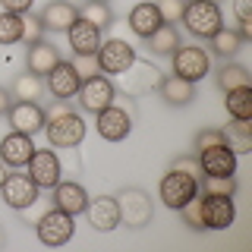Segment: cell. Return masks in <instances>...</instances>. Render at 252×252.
Returning <instances> with one entry per match:
<instances>
[{"instance_id": "6da1fadb", "label": "cell", "mask_w": 252, "mask_h": 252, "mask_svg": "<svg viewBox=\"0 0 252 252\" xmlns=\"http://www.w3.org/2000/svg\"><path fill=\"white\" fill-rule=\"evenodd\" d=\"M114 199H117V208H120V224H126L129 230H142V227L152 224L155 205H152V195H148L145 189L123 186Z\"/></svg>"}, {"instance_id": "7a4b0ae2", "label": "cell", "mask_w": 252, "mask_h": 252, "mask_svg": "<svg viewBox=\"0 0 252 252\" xmlns=\"http://www.w3.org/2000/svg\"><path fill=\"white\" fill-rule=\"evenodd\" d=\"M161 69L152 66L148 60H132L129 66L123 69V73H117V92H123L126 98H142V94H152L158 92V85H161Z\"/></svg>"}, {"instance_id": "3957f363", "label": "cell", "mask_w": 252, "mask_h": 252, "mask_svg": "<svg viewBox=\"0 0 252 252\" xmlns=\"http://www.w3.org/2000/svg\"><path fill=\"white\" fill-rule=\"evenodd\" d=\"M180 22H183L186 32L195 35V38H211L220 26H224L220 6L211 3V0H186V10H183V19Z\"/></svg>"}, {"instance_id": "277c9868", "label": "cell", "mask_w": 252, "mask_h": 252, "mask_svg": "<svg viewBox=\"0 0 252 252\" xmlns=\"http://www.w3.org/2000/svg\"><path fill=\"white\" fill-rule=\"evenodd\" d=\"M73 215H66V211H60L57 205H51V208L44 211L41 218L35 220V233L38 240L44 243V246H63V243L73 240Z\"/></svg>"}, {"instance_id": "5b68a950", "label": "cell", "mask_w": 252, "mask_h": 252, "mask_svg": "<svg viewBox=\"0 0 252 252\" xmlns=\"http://www.w3.org/2000/svg\"><path fill=\"white\" fill-rule=\"evenodd\" d=\"M44 132H47V145L76 148V145H82V139H85V120H82V114L69 110V114L57 117V120H47Z\"/></svg>"}, {"instance_id": "8992f818", "label": "cell", "mask_w": 252, "mask_h": 252, "mask_svg": "<svg viewBox=\"0 0 252 252\" xmlns=\"http://www.w3.org/2000/svg\"><path fill=\"white\" fill-rule=\"evenodd\" d=\"M161 202L167 205V208H173V211H180L183 205L192 199V195H199V180L195 177H189V173H183V170H167L161 177Z\"/></svg>"}, {"instance_id": "52a82bcc", "label": "cell", "mask_w": 252, "mask_h": 252, "mask_svg": "<svg viewBox=\"0 0 252 252\" xmlns=\"http://www.w3.org/2000/svg\"><path fill=\"white\" fill-rule=\"evenodd\" d=\"M170 60H173V76H180V79H189V82H199L202 76H208V69H211V57H208V51L199 44H180L177 51L170 54Z\"/></svg>"}, {"instance_id": "ba28073f", "label": "cell", "mask_w": 252, "mask_h": 252, "mask_svg": "<svg viewBox=\"0 0 252 252\" xmlns=\"http://www.w3.org/2000/svg\"><path fill=\"white\" fill-rule=\"evenodd\" d=\"M38 192H41V189H38V183L29 177V173H22V170L6 173L3 183H0V195H3V202L10 205L13 211L29 208V205L38 199Z\"/></svg>"}, {"instance_id": "9c48e42d", "label": "cell", "mask_w": 252, "mask_h": 252, "mask_svg": "<svg viewBox=\"0 0 252 252\" xmlns=\"http://www.w3.org/2000/svg\"><path fill=\"white\" fill-rule=\"evenodd\" d=\"M76 98H79V107H82L85 114H101L104 107H110V104H114V98H117V89H114V82H107V79L98 73V76L85 79V82L79 85Z\"/></svg>"}, {"instance_id": "30bf717a", "label": "cell", "mask_w": 252, "mask_h": 252, "mask_svg": "<svg viewBox=\"0 0 252 252\" xmlns=\"http://www.w3.org/2000/svg\"><path fill=\"white\" fill-rule=\"evenodd\" d=\"M26 167H29V177L38 183V189H47V192L63 180V164L51 148H35Z\"/></svg>"}, {"instance_id": "8fae6325", "label": "cell", "mask_w": 252, "mask_h": 252, "mask_svg": "<svg viewBox=\"0 0 252 252\" xmlns=\"http://www.w3.org/2000/svg\"><path fill=\"white\" fill-rule=\"evenodd\" d=\"M94 57H98L101 73L117 76V73H123V69L136 60V47H132L129 41H123V38H107V41H101Z\"/></svg>"}, {"instance_id": "7c38bea8", "label": "cell", "mask_w": 252, "mask_h": 252, "mask_svg": "<svg viewBox=\"0 0 252 252\" xmlns=\"http://www.w3.org/2000/svg\"><path fill=\"white\" fill-rule=\"evenodd\" d=\"M82 215L89 218V227L98 233H110L120 227V208H117L114 195H94V199H89Z\"/></svg>"}, {"instance_id": "4fadbf2b", "label": "cell", "mask_w": 252, "mask_h": 252, "mask_svg": "<svg viewBox=\"0 0 252 252\" xmlns=\"http://www.w3.org/2000/svg\"><path fill=\"white\" fill-rule=\"evenodd\" d=\"M236 218L233 195H202V220L205 230H227Z\"/></svg>"}, {"instance_id": "5bb4252c", "label": "cell", "mask_w": 252, "mask_h": 252, "mask_svg": "<svg viewBox=\"0 0 252 252\" xmlns=\"http://www.w3.org/2000/svg\"><path fill=\"white\" fill-rule=\"evenodd\" d=\"M94 117H98V120H94V129H98V136L107 139V142H123L132 132V117L126 114L123 107H117V104L104 107Z\"/></svg>"}, {"instance_id": "9a60e30c", "label": "cell", "mask_w": 252, "mask_h": 252, "mask_svg": "<svg viewBox=\"0 0 252 252\" xmlns=\"http://www.w3.org/2000/svg\"><path fill=\"white\" fill-rule=\"evenodd\" d=\"M6 120L16 132H29V136H35V132L44 129V107L35 104V101H13V107L6 110Z\"/></svg>"}, {"instance_id": "2e32d148", "label": "cell", "mask_w": 252, "mask_h": 252, "mask_svg": "<svg viewBox=\"0 0 252 252\" xmlns=\"http://www.w3.org/2000/svg\"><path fill=\"white\" fill-rule=\"evenodd\" d=\"M47 82H44V89L54 94V98H60V101H69V98H76V92H79V85H82V79L76 76V69H73V63L69 60H60L57 66L51 69V73L44 76Z\"/></svg>"}, {"instance_id": "e0dca14e", "label": "cell", "mask_w": 252, "mask_h": 252, "mask_svg": "<svg viewBox=\"0 0 252 252\" xmlns=\"http://www.w3.org/2000/svg\"><path fill=\"white\" fill-rule=\"evenodd\" d=\"M51 202L57 205L60 211H66V215H82L85 205H89V192H85L82 183H76V180H60L57 186L51 189Z\"/></svg>"}, {"instance_id": "ac0fdd59", "label": "cell", "mask_w": 252, "mask_h": 252, "mask_svg": "<svg viewBox=\"0 0 252 252\" xmlns=\"http://www.w3.org/2000/svg\"><path fill=\"white\" fill-rule=\"evenodd\" d=\"M199 164L205 177H233L236 173V152L230 145H215L199 152Z\"/></svg>"}, {"instance_id": "d6986e66", "label": "cell", "mask_w": 252, "mask_h": 252, "mask_svg": "<svg viewBox=\"0 0 252 252\" xmlns=\"http://www.w3.org/2000/svg\"><path fill=\"white\" fill-rule=\"evenodd\" d=\"M32 152H35V142L29 132H10V136L0 139V161L10 164V167H26Z\"/></svg>"}, {"instance_id": "ffe728a7", "label": "cell", "mask_w": 252, "mask_h": 252, "mask_svg": "<svg viewBox=\"0 0 252 252\" xmlns=\"http://www.w3.org/2000/svg\"><path fill=\"white\" fill-rule=\"evenodd\" d=\"M38 16H41L44 32H66L79 19V6L73 0H47V6Z\"/></svg>"}, {"instance_id": "44dd1931", "label": "cell", "mask_w": 252, "mask_h": 252, "mask_svg": "<svg viewBox=\"0 0 252 252\" xmlns=\"http://www.w3.org/2000/svg\"><path fill=\"white\" fill-rule=\"evenodd\" d=\"M63 57H60V51H57V44H51V41H35V44H29V51H26V69L29 73H35V76H47L54 66H57Z\"/></svg>"}, {"instance_id": "7402d4cb", "label": "cell", "mask_w": 252, "mask_h": 252, "mask_svg": "<svg viewBox=\"0 0 252 252\" xmlns=\"http://www.w3.org/2000/svg\"><path fill=\"white\" fill-rule=\"evenodd\" d=\"M158 94L167 107H186L195 101V82L189 79H180V76H164L161 85H158Z\"/></svg>"}, {"instance_id": "603a6c76", "label": "cell", "mask_w": 252, "mask_h": 252, "mask_svg": "<svg viewBox=\"0 0 252 252\" xmlns=\"http://www.w3.org/2000/svg\"><path fill=\"white\" fill-rule=\"evenodd\" d=\"M66 38H69L73 54H98V47H101V29L89 26L85 19H76L66 29Z\"/></svg>"}, {"instance_id": "cb8c5ba5", "label": "cell", "mask_w": 252, "mask_h": 252, "mask_svg": "<svg viewBox=\"0 0 252 252\" xmlns=\"http://www.w3.org/2000/svg\"><path fill=\"white\" fill-rule=\"evenodd\" d=\"M158 26H164V22H161V13H158L155 3H136L129 10V29L136 32L142 41H145L152 32H158Z\"/></svg>"}, {"instance_id": "d4e9b609", "label": "cell", "mask_w": 252, "mask_h": 252, "mask_svg": "<svg viewBox=\"0 0 252 252\" xmlns=\"http://www.w3.org/2000/svg\"><path fill=\"white\" fill-rule=\"evenodd\" d=\"M215 82H218V89L220 92H233V89H252V76H249V69L243 66V63H233V60H227L224 66H218V73H215Z\"/></svg>"}, {"instance_id": "484cf974", "label": "cell", "mask_w": 252, "mask_h": 252, "mask_svg": "<svg viewBox=\"0 0 252 252\" xmlns=\"http://www.w3.org/2000/svg\"><path fill=\"white\" fill-rule=\"evenodd\" d=\"M44 92H47L44 89V79L35 76V73H29V69H26V73H19V76L13 79V85H10L13 101H35V104H38V101L44 98Z\"/></svg>"}, {"instance_id": "4316f807", "label": "cell", "mask_w": 252, "mask_h": 252, "mask_svg": "<svg viewBox=\"0 0 252 252\" xmlns=\"http://www.w3.org/2000/svg\"><path fill=\"white\" fill-rule=\"evenodd\" d=\"M243 44H246V41L240 38L236 29H224V26H220L215 35L208 38V54H218V57H224V60H233L236 54H240Z\"/></svg>"}, {"instance_id": "83f0119b", "label": "cell", "mask_w": 252, "mask_h": 252, "mask_svg": "<svg viewBox=\"0 0 252 252\" xmlns=\"http://www.w3.org/2000/svg\"><path fill=\"white\" fill-rule=\"evenodd\" d=\"M145 47L152 54H158V57H170V54L180 47L177 26H158V32H152V35L145 38Z\"/></svg>"}, {"instance_id": "f1b7e54d", "label": "cell", "mask_w": 252, "mask_h": 252, "mask_svg": "<svg viewBox=\"0 0 252 252\" xmlns=\"http://www.w3.org/2000/svg\"><path fill=\"white\" fill-rule=\"evenodd\" d=\"M79 19H85L89 26L101 29V32H107L114 26V13H110V6L104 0H85V3L79 6Z\"/></svg>"}, {"instance_id": "f546056e", "label": "cell", "mask_w": 252, "mask_h": 252, "mask_svg": "<svg viewBox=\"0 0 252 252\" xmlns=\"http://www.w3.org/2000/svg\"><path fill=\"white\" fill-rule=\"evenodd\" d=\"M224 132H227V145L236 155L252 152V120H230V126Z\"/></svg>"}, {"instance_id": "4dcf8cb0", "label": "cell", "mask_w": 252, "mask_h": 252, "mask_svg": "<svg viewBox=\"0 0 252 252\" xmlns=\"http://www.w3.org/2000/svg\"><path fill=\"white\" fill-rule=\"evenodd\" d=\"M230 120H252V89H233L224 101Z\"/></svg>"}, {"instance_id": "1f68e13d", "label": "cell", "mask_w": 252, "mask_h": 252, "mask_svg": "<svg viewBox=\"0 0 252 252\" xmlns=\"http://www.w3.org/2000/svg\"><path fill=\"white\" fill-rule=\"evenodd\" d=\"M22 41V16L19 13H0V44H19Z\"/></svg>"}, {"instance_id": "d6a6232c", "label": "cell", "mask_w": 252, "mask_h": 252, "mask_svg": "<svg viewBox=\"0 0 252 252\" xmlns=\"http://www.w3.org/2000/svg\"><path fill=\"white\" fill-rule=\"evenodd\" d=\"M240 183L233 177H202L199 180V192L202 195H233Z\"/></svg>"}, {"instance_id": "836d02e7", "label": "cell", "mask_w": 252, "mask_h": 252, "mask_svg": "<svg viewBox=\"0 0 252 252\" xmlns=\"http://www.w3.org/2000/svg\"><path fill=\"white\" fill-rule=\"evenodd\" d=\"M180 218H183V224L189 230H205V220H202V192L192 195L183 208H180Z\"/></svg>"}, {"instance_id": "e575fe53", "label": "cell", "mask_w": 252, "mask_h": 252, "mask_svg": "<svg viewBox=\"0 0 252 252\" xmlns=\"http://www.w3.org/2000/svg\"><path fill=\"white\" fill-rule=\"evenodd\" d=\"M215 145H227V132L220 126H205V129L195 132V155L205 152V148H215Z\"/></svg>"}, {"instance_id": "d590c367", "label": "cell", "mask_w": 252, "mask_h": 252, "mask_svg": "<svg viewBox=\"0 0 252 252\" xmlns=\"http://www.w3.org/2000/svg\"><path fill=\"white\" fill-rule=\"evenodd\" d=\"M158 13H161V22L164 26H177L183 19V10H186V0H155Z\"/></svg>"}, {"instance_id": "8d00e7d4", "label": "cell", "mask_w": 252, "mask_h": 252, "mask_svg": "<svg viewBox=\"0 0 252 252\" xmlns=\"http://www.w3.org/2000/svg\"><path fill=\"white\" fill-rule=\"evenodd\" d=\"M73 69H76V76L82 79H92V76H98L101 73V66H98V57H94V54H73Z\"/></svg>"}, {"instance_id": "74e56055", "label": "cell", "mask_w": 252, "mask_h": 252, "mask_svg": "<svg viewBox=\"0 0 252 252\" xmlns=\"http://www.w3.org/2000/svg\"><path fill=\"white\" fill-rule=\"evenodd\" d=\"M44 38V26H41V16H35V13H22V41L26 44H35V41H41Z\"/></svg>"}, {"instance_id": "f35d334b", "label": "cell", "mask_w": 252, "mask_h": 252, "mask_svg": "<svg viewBox=\"0 0 252 252\" xmlns=\"http://www.w3.org/2000/svg\"><path fill=\"white\" fill-rule=\"evenodd\" d=\"M170 167L173 170H183V173H189V177H195V180L205 177L202 164H199V155H180V158H173V161H170Z\"/></svg>"}, {"instance_id": "ab89813d", "label": "cell", "mask_w": 252, "mask_h": 252, "mask_svg": "<svg viewBox=\"0 0 252 252\" xmlns=\"http://www.w3.org/2000/svg\"><path fill=\"white\" fill-rule=\"evenodd\" d=\"M69 110H76L73 104H69V101H51V104L44 107V120H57V117H63V114H69Z\"/></svg>"}, {"instance_id": "60d3db41", "label": "cell", "mask_w": 252, "mask_h": 252, "mask_svg": "<svg viewBox=\"0 0 252 252\" xmlns=\"http://www.w3.org/2000/svg\"><path fill=\"white\" fill-rule=\"evenodd\" d=\"M32 3H35V0H0V6H3L6 13H29L32 10Z\"/></svg>"}, {"instance_id": "b9f144b4", "label": "cell", "mask_w": 252, "mask_h": 252, "mask_svg": "<svg viewBox=\"0 0 252 252\" xmlns=\"http://www.w3.org/2000/svg\"><path fill=\"white\" fill-rule=\"evenodd\" d=\"M233 16H236V22L252 19V0H233Z\"/></svg>"}, {"instance_id": "7bdbcfd3", "label": "cell", "mask_w": 252, "mask_h": 252, "mask_svg": "<svg viewBox=\"0 0 252 252\" xmlns=\"http://www.w3.org/2000/svg\"><path fill=\"white\" fill-rule=\"evenodd\" d=\"M13 107V94H10V89H3L0 85V117H6V110Z\"/></svg>"}, {"instance_id": "ee69618b", "label": "cell", "mask_w": 252, "mask_h": 252, "mask_svg": "<svg viewBox=\"0 0 252 252\" xmlns=\"http://www.w3.org/2000/svg\"><path fill=\"white\" fill-rule=\"evenodd\" d=\"M3 177H6V170H3V161H0V183H3Z\"/></svg>"}, {"instance_id": "f6af8a7d", "label": "cell", "mask_w": 252, "mask_h": 252, "mask_svg": "<svg viewBox=\"0 0 252 252\" xmlns=\"http://www.w3.org/2000/svg\"><path fill=\"white\" fill-rule=\"evenodd\" d=\"M3 243H6V236H3V230H0V246H3Z\"/></svg>"}, {"instance_id": "bcb514c9", "label": "cell", "mask_w": 252, "mask_h": 252, "mask_svg": "<svg viewBox=\"0 0 252 252\" xmlns=\"http://www.w3.org/2000/svg\"><path fill=\"white\" fill-rule=\"evenodd\" d=\"M211 3H218V0H211Z\"/></svg>"}, {"instance_id": "7dc6e473", "label": "cell", "mask_w": 252, "mask_h": 252, "mask_svg": "<svg viewBox=\"0 0 252 252\" xmlns=\"http://www.w3.org/2000/svg\"><path fill=\"white\" fill-rule=\"evenodd\" d=\"M104 3H107V0H104Z\"/></svg>"}]
</instances>
